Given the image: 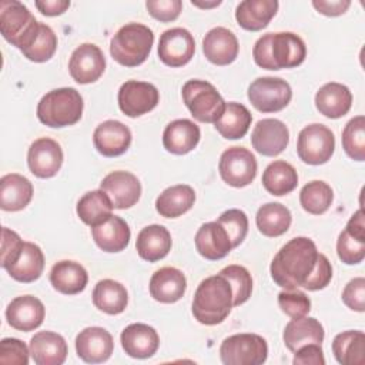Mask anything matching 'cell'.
<instances>
[{"label": "cell", "instance_id": "cell-2", "mask_svg": "<svg viewBox=\"0 0 365 365\" xmlns=\"http://www.w3.org/2000/svg\"><path fill=\"white\" fill-rule=\"evenodd\" d=\"M252 57L255 64L265 70L294 68L304 63L307 47L295 33H267L255 41Z\"/></svg>", "mask_w": 365, "mask_h": 365}, {"label": "cell", "instance_id": "cell-24", "mask_svg": "<svg viewBox=\"0 0 365 365\" xmlns=\"http://www.w3.org/2000/svg\"><path fill=\"white\" fill-rule=\"evenodd\" d=\"M187 289V279L182 271L174 267L157 269L150 279L151 297L163 304H173L182 298Z\"/></svg>", "mask_w": 365, "mask_h": 365}, {"label": "cell", "instance_id": "cell-37", "mask_svg": "<svg viewBox=\"0 0 365 365\" xmlns=\"http://www.w3.org/2000/svg\"><path fill=\"white\" fill-rule=\"evenodd\" d=\"M93 304L108 315L121 314L128 304L127 289L114 279H101L93 289Z\"/></svg>", "mask_w": 365, "mask_h": 365}, {"label": "cell", "instance_id": "cell-18", "mask_svg": "<svg viewBox=\"0 0 365 365\" xmlns=\"http://www.w3.org/2000/svg\"><path fill=\"white\" fill-rule=\"evenodd\" d=\"M114 349L111 334L101 327H88L76 336V351L78 358L88 364L106 362Z\"/></svg>", "mask_w": 365, "mask_h": 365}, {"label": "cell", "instance_id": "cell-50", "mask_svg": "<svg viewBox=\"0 0 365 365\" xmlns=\"http://www.w3.org/2000/svg\"><path fill=\"white\" fill-rule=\"evenodd\" d=\"M331 279H332V265L324 254L318 252L315 267L309 274V277L307 278V281L302 284V287L308 291H318V289H324L331 282Z\"/></svg>", "mask_w": 365, "mask_h": 365}, {"label": "cell", "instance_id": "cell-27", "mask_svg": "<svg viewBox=\"0 0 365 365\" xmlns=\"http://www.w3.org/2000/svg\"><path fill=\"white\" fill-rule=\"evenodd\" d=\"M91 235L100 250L106 252H120L128 245L131 231L121 217L111 214L101 224L91 227Z\"/></svg>", "mask_w": 365, "mask_h": 365}, {"label": "cell", "instance_id": "cell-33", "mask_svg": "<svg viewBox=\"0 0 365 365\" xmlns=\"http://www.w3.org/2000/svg\"><path fill=\"white\" fill-rule=\"evenodd\" d=\"M50 282L56 291L64 295H76L86 288L88 275L78 262L60 261L50 271Z\"/></svg>", "mask_w": 365, "mask_h": 365}, {"label": "cell", "instance_id": "cell-56", "mask_svg": "<svg viewBox=\"0 0 365 365\" xmlns=\"http://www.w3.org/2000/svg\"><path fill=\"white\" fill-rule=\"evenodd\" d=\"M36 7L46 16H58L63 14L68 7L70 1L68 0H43V1H36Z\"/></svg>", "mask_w": 365, "mask_h": 365}, {"label": "cell", "instance_id": "cell-36", "mask_svg": "<svg viewBox=\"0 0 365 365\" xmlns=\"http://www.w3.org/2000/svg\"><path fill=\"white\" fill-rule=\"evenodd\" d=\"M252 121V115L248 108L241 103H227L225 110L220 120L214 123L215 130L227 140L242 138Z\"/></svg>", "mask_w": 365, "mask_h": 365}, {"label": "cell", "instance_id": "cell-38", "mask_svg": "<svg viewBox=\"0 0 365 365\" xmlns=\"http://www.w3.org/2000/svg\"><path fill=\"white\" fill-rule=\"evenodd\" d=\"M264 188L277 197L289 194L298 185L297 170L284 160L272 161L262 174Z\"/></svg>", "mask_w": 365, "mask_h": 365}, {"label": "cell", "instance_id": "cell-11", "mask_svg": "<svg viewBox=\"0 0 365 365\" xmlns=\"http://www.w3.org/2000/svg\"><path fill=\"white\" fill-rule=\"evenodd\" d=\"M257 158L244 147L227 148L218 163L221 178L231 187L241 188L251 184L257 175Z\"/></svg>", "mask_w": 365, "mask_h": 365}, {"label": "cell", "instance_id": "cell-51", "mask_svg": "<svg viewBox=\"0 0 365 365\" xmlns=\"http://www.w3.org/2000/svg\"><path fill=\"white\" fill-rule=\"evenodd\" d=\"M344 304L356 312L365 311V278L358 277L351 279L342 291Z\"/></svg>", "mask_w": 365, "mask_h": 365}, {"label": "cell", "instance_id": "cell-35", "mask_svg": "<svg viewBox=\"0 0 365 365\" xmlns=\"http://www.w3.org/2000/svg\"><path fill=\"white\" fill-rule=\"evenodd\" d=\"M195 202V192L187 184H177L165 188L155 200V210L161 217L177 218L187 211Z\"/></svg>", "mask_w": 365, "mask_h": 365}, {"label": "cell", "instance_id": "cell-20", "mask_svg": "<svg viewBox=\"0 0 365 365\" xmlns=\"http://www.w3.org/2000/svg\"><path fill=\"white\" fill-rule=\"evenodd\" d=\"M93 144L101 155L118 157L128 150L131 144V131L121 121L106 120L96 127Z\"/></svg>", "mask_w": 365, "mask_h": 365}, {"label": "cell", "instance_id": "cell-30", "mask_svg": "<svg viewBox=\"0 0 365 365\" xmlns=\"http://www.w3.org/2000/svg\"><path fill=\"white\" fill-rule=\"evenodd\" d=\"M171 244L173 241L168 230L160 224H151L138 232L135 248L143 259L155 262L170 252Z\"/></svg>", "mask_w": 365, "mask_h": 365}, {"label": "cell", "instance_id": "cell-13", "mask_svg": "<svg viewBox=\"0 0 365 365\" xmlns=\"http://www.w3.org/2000/svg\"><path fill=\"white\" fill-rule=\"evenodd\" d=\"M195 51V41L192 34L182 27L165 30L160 36L158 57L170 67H181L190 63Z\"/></svg>", "mask_w": 365, "mask_h": 365}, {"label": "cell", "instance_id": "cell-44", "mask_svg": "<svg viewBox=\"0 0 365 365\" xmlns=\"http://www.w3.org/2000/svg\"><path fill=\"white\" fill-rule=\"evenodd\" d=\"M232 288V307H238L248 301L252 292V278L248 269L242 265H228L220 271Z\"/></svg>", "mask_w": 365, "mask_h": 365}, {"label": "cell", "instance_id": "cell-15", "mask_svg": "<svg viewBox=\"0 0 365 365\" xmlns=\"http://www.w3.org/2000/svg\"><path fill=\"white\" fill-rule=\"evenodd\" d=\"M63 150L60 144L48 137L36 140L27 151V165L38 178L54 177L63 164Z\"/></svg>", "mask_w": 365, "mask_h": 365}, {"label": "cell", "instance_id": "cell-26", "mask_svg": "<svg viewBox=\"0 0 365 365\" xmlns=\"http://www.w3.org/2000/svg\"><path fill=\"white\" fill-rule=\"evenodd\" d=\"M201 131L200 127L187 118H180L171 121L163 133L164 148L177 155H184L192 151L200 143Z\"/></svg>", "mask_w": 365, "mask_h": 365}, {"label": "cell", "instance_id": "cell-34", "mask_svg": "<svg viewBox=\"0 0 365 365\" xmlns=\"http://www.w3.org/2000/svg\"><path fill=\"white\" fill-rule=\"evenodd\" d=\"M282 339L285 346L295 352L305 344H321L324 341V328L315 318H295L285 325Z\"/></svg>", "mask_w": 365, "mask_h": 365}, {"label": "cell", "instance_id": "cell-6", "mask_svg": "<svg viewBox=\"0 0 365 365\" xmlns=\"http://www.w3.org/2000/svg\"><path fill=\"white\" fill-rule=\"evenodd\" d=\"M40 21L17 0L0 1V31L20 51L29 48L40 31Z\"/></svg>", "mask_w": 365, "mask_h": 365}, {"label": "cell", "instance_id": "cell-58", "mask_svg": "<svg viewBox=\"0 0 365 365\" xmlns=\"http://www.w3.org/2000/svg\"><path fill=\"white\" fill-rule=\"evenodd\" d=\"M194 6H197V7H201V9H211V7H217V6H220L221 4V1L220 0H214V1H210V3H202V1H197V0H192L191 1Z\"/></svg>", "mask_w": 365, "mask_h": 365}, {"label": "cell", "instance_id": "cell-49", "mask_svg": "<svg viewBox=\"0 0 365 365\" xmlns=\"http://www.w3.org/2000/svg\"><path fill=\"white\" fill-rule=\"evenodd\" d=\"M30 348L17 338H3L0 342V364L27 365Z\"/></svg>", "mask_w": 365, "mask_h": 365}, {"label": "cell", "instance_id": "cell-31", "mask_svg": "<svg viewBox=\"0 0 365 365\" xmlns=\"http://www.w3.org/2000/svg\"><path fill=\"white\" fill-rule=\"evenodd\" d=\"M33 197V184L21 174L11 173L0 178V207L4 211H20Z\"/></svg>", "mask_w": 365, "mask_h": 365}, {"label": "cell", "instance_id": "cell-55", "mask_svg": "<svg viewBox=\"0 0 365 365\" xmlns=\"http://www.w3.org/2000/svg\"><path fill=\"white\" fill-rule=\"evenodd\" d=\"M312 6L315 7V10L324 16H329V17H335V16H341L344 14L348 7L351 6L349 0H314Z\"/></svg>", "mask_w": 365, "mask_h": 365}, {"label": "cell", "instance_id": "cell-43", "mask_svg": "<svg viewBox=\"0 0 365 365\" xmlns=\"http://www.w3.org/2000/svg\"><path fill=\"white\" fill-rule=\"evenodd\" d=\"M342 148L355 161L365 160V117L351 118L342 131Z\"/></svg>", "mask_w": 365, "mask_h": 365}, {"label": "cell", "instance_id": "cell-28", "mask_svg": "<svg viewBox=\"0 0 365 365\" xmlns=\"http://www.w3.org/2000/svg\"><path fill=\"white\" fill-rule=\"evenodd\" d=\"M317 110L328 118L344 117L352 106V93L341 83H327L315 94Z\"/></svg>", "mask_w": 365, "mask_h": 365}, {"label": "cell", "instance_id": "cell-52", "mask_svg": "<svg viewBox=\"0 0 365 365\" xmlns=\"http://www.w3.org/2000/svg\"><path fill=\"white\" fill-rule=\"evenodd\" d=\"M145 7L155 20L173 21L180 16L182 10V1L181 0H148L145 3Z\"/></svg>", "mask_w": 365, "mask_h": 365}, {"label": "cell", "instance_id": "cell-39", "mask_svg": "<svg viewBox=\"0 0 365 365\" xmlns=\"http://www.w3.org/2000/svg\"><path fill=\"white\" fill-rule=\"evenodd\" d=\"M113 202L103 190H93L86 192L77 202V215L90 225H98L106 221L113 212Z\"/></svg>", "mask_w": 365, "mask_h": 365}, {"label": "cell", "instance_id": "cell-22", "mask_svg": "<svg viewBox=\"0 0 365 365\" xmlns=\"http://www.w3.org/2000/svg\"><path fill=\"white\" fill-rule=\"evenodd\" d=\"M238 50L235 34L225 27L211 29L202 40V51L207 60L217 66L231 64L237 58Z\"/></svg>", "mask_w": 365, "mask_h": 365}, {"label": "cell", "instance_id": "cell-45", "mask_svg": "<svg viewBox=\"0 0 365 365\" xmlns=\"http://www.w3.org/2000/svg\"><path fill=\"white\" fill-rule=\"evenodd\" d=\"M57 50V36L53 29L44 23L40 24V31L33 41V44L26 48L23 56L34 63H44L48 61Z\"/></svg>", "mask_w": 365, "mask_h": 365}, {"label": "cell", "instance_id": "cell-4", "mask_svg": "<svg viewBox=\"0 0 365 365\" xmlns=\"http://www.w3.org/2000/svg\"><path fill=\"white\" fill-rule=\"evenodd\" d=\"M83 97L73 87L48 91L37 104V118L47 127L61 128L80 121L83 115Z\"/></svg>", "mask_w": 365, "mask_h": 365}, {"label": "cell", "instance_id": "cell-25", "mask_svg": "<svg viewBox=\"0 0 365 365\" xmlns=\"http://www.w3.org/2000/svg\"><path fill=\"white\" fill-rule=\"evenodd\" d=\"M30 356L37 365H61L67 358L66 339L51 331H40L30 339Z\"/></svg>", "mask_w": 365, "mask_h": 365}, {"label": "cell", "instance_id": "cell-42", "mask_svg": "<svg viewBox=\"0 0 365 365\" xmlns=\"http://www.w3.org/2000/svg\"><path fill=\"white\" fill-rule=\"evenodd\" d=\"M334 191L332 188L321 180H314L305 184L299 192L301 207L314 215L324 214L332 204Z\"/></svg>", "mask_w": 365, "mask_h": 365}, {"label": "cell", "instance_id": "cell-19", "mask_svg": "<svg viewBox=\"0 0 365 365\" xmlns=\"http://www.w3.org/2000/svg\"><path fill=\"white\" fill-rule=\"evenodd\" d=\"M46 317L43 302L33 295L16 297L6 309V318L11 328L23 332L38 328Z\"/></svg>", "mask_w": 365, "mask_h": 365}, {"label": "cell", "instance_id": "cell-8", "mask_svg": "<svg viewBox=\"0 0 365 365\" xmlns=\"http://www.w3.org/2000/svg\"><path fill=\"white\" fill-rule=\"evenodd\" d=\"M267 356V341L257 334L231 335L220 346V358L225 365H261Z\"/></svg>", "mask_w": 365, "mask_h": 365}, {"label": "cell", "instance_id": "cell-29", "mask_svg": "<svg viewBox=\"0 0 365 365\" xmlns=\"http://www.w3.org/2000/svg\"><path fill=\"white\" fill-rule=\"evenodd\" d=\"M9 275L19 282H33L40 278L44 269V254L41 248L34 244L24 241L21 245V251L16 261L4 268Z\"/></svg>", "mask_w": 365, "mask_h": 365}, {"label": "cell", "instance_id": "cell-32", "mask_svg": "<svg viewBox=\"0 0 365 365\" xmlns=\"http://www.w3.org/2000/svg\"><path fill=\"white\" fill-rule=\"evenodd\" d=\"M277 0H244L235 9L237 23L250 31H259L268 26L278 10Z\"/></svg>", "mask_w": 365, "mask_h": 365}, {"label": "cell", "instance_id": "cell-5", "mask_svg": "<svg viewBox=\"0 0 365 365\" xmlns=\"http://www.w3.org/2000/svg\"><path fill=\"white\" fill-rule=\"evenodd\" d=\"M153 43L154 34L148 26L127 23L113 36L110 54L121 66L137 67L147 60Z\"/></svg>", "mask_w": 365, "mask_h": 365}, {"label": "cell", "instance_id": "cell-23", "mask_svg": "<svg viewBox=\"0 0 365 365\" xmlns=\"http://www.w3.org/2000/svg\"><path fill=\"white\" fill-rule=\"evenodd\" d=\"M194 241L198 254L210 261L227 257L232 248L225 228L218 221L202 224L198 228Z\"/></svg>", "mask_w": 365, "mask_h": 365}, {"label": "cell", "instance_id": "cell-47", "mask_svg": "<svg viewBox=\"0 0 365 365\" xmlns=\"http://www.w3.org/2000/svg\"><path fill=\"white\" fill-rule=\"evenodd\" d=\"M278 305L289 318L305 317L311 309V301L305 292L297 289H285L278 294Z\"/></svg>", "mask_w": 365, "mask_h": 365}, {"label": "cell", "instance_id": "cell-16", "mask_svg": "<svg viewBox=\"0 0 365 365\" xmlns=\"http://www.w3.org/2000/svg\"><path fill=\"white\" fill-rule=\"evenodd\" d=\"M289 143L288 127L277 118L259 120L251 133V144L254 150L265 157L281 154Z\"/></svg>", "mask_w": 365, "mask_h": 365}, {"label": "cell", "instance_id": "cell-46", "mask_svg": "<svg viewBox=\"0 0 365 365\" xmlns=\"http://www.w3.org/2000/svg\"><path fill=\"white\" fill-rule=\"evenodd\" d=\"M227 231L232 248L238 247L247 237L248 232V218L247 214L241 210L231 208L224 211L217 220Z\"/></svg>", "mask_w": 365, "mask_h": 365}, {"label": "cell", "instance_id": "cell-1", "mask_svg": "<svg viewBox=\"0 0 365 365\" xmlns=\"http://www.w3.org/2000/svg\"><path fill=\"white\" fill-rule=\"evenodd\" d=\"M317 245L308 237L289 240L275 254L269 271L274 282L285 289L302 287L312 272L317 261Z\"/></svg>", "mask_w": 365, "mask_h": 365}, {"label": "cell", "instance_id": "cell-14", "mask_svg": "<svg viewBox=\"0 0 365 365\" xmlns=\"http://www.w3.org/2000/svg\"><path fill=\"white\" fill-rule=\"evenodd\" d=\"M106 70L103 51L93 43L80 44L70 57L68 71L74 81L90 84L97 81Z\"/></svg>", "mask_w": 365, "mask_h": 365}, {"label": "cell", "instance_id": "cell-40", "mask_svg": "<svg viewBox=\"0 0 365 365\" xmlns=\"http://www.w3.org/2000/svg\"><path fill=\"white\" fill-rule=\"evenodd\" d=\"M332 352L342 365H364L365 334L362 331H345L332 341Z\"/></svg>", "mask_w": 365, "mask_h": 365}, {"label": "cell", "instance_id": "cell-48", "mask_svg": "<svg viewBox=\"0 0 365 365\" xmlns=\"http://www.w3.org/2000/svg\"><path fill=\"white\" fill-rule=\"evenodd\" d=\"M336 252L339 259L346 265L359 264L365 257V241L355 238L344 230L336 242Z\"/></svg>", "mask_w": 365, "mask_h": 365}, {"label": "cell", "instance_id": "cell-3", "mask_svg": "<svg viewBox=\"0 0 365 365\" xmlns=\"http://www.w3.org/2000/svg\"><path fill=\"white\" fill-rule=\"evenodd\" d=\"M232 308V288L230 281L218 275H211L200 282L192 299V315L204 325L221 324Z\"/></svg>", "mask_w": 365, "mask_h": 365}, {"label": "cell", "instance_id": "cell-57", "mask_svg": "<svg viewBox=\"0 0 365 365\" xmlns=\"http://www.w3.org/2000/svg\"><path fill=\"white\" fill-rule=\"evenodd\" d=\"M345 230L355 238L365 241V221H364L362 208H359L356 212H354V215L349 218Z\"/></svg>", "mask_w": 365, "mask_h": 365}, {"label": "cell", "instance_id": "cell-53", "mask_svg": "<svg viewBox=\"0 0 365 365\" xmlns=\"http://www.w3.org/2000/svg\"><path fill=\"white\" fill-rule=\"evenodd\" d=\"M23 242L24 241L20 238V235L16 231L7 227H3L1 230V267L3 268H7L10 264L16 261V258L21 251Z\"/></svg>", "mask_w": 365, "mask_h": 365}, {"label": "cell", "instance_id": "cell-10", "mask_svg": "<svg viewBox=\"0 0 365 365\" xmlns=\"http://www.w3.org/2000/svg\"><path fill=\"white\" fill-rule=\"evenodd\" d=\"M250 103L261 113H277L292 98L291 86L279 77H258L247 91Z\"/></svg>", "mask_w": 365, "mask_h": 365}, {"label": "cell", "instance_id": "cell-54", "mask_svg": "<svg viewBox=\"0 0 365 365\" xmlns=\"http://www.w3.org/2000/svg\"><path fill=\"white\" fill-rule=\"evenodd\" d=\"M292 362L295 365H324L325 358L321 344H305L295 351Z\"/></svg>", "mask_w": 365, "mask_h": 365}, {"label": "cell", "instance_id": "cell-21", "mask_svg": "<svg viewBox=\"0 0 365 365\" xmlns=\"http://www.w3.org/2000/svg\"><path fill=\"white\" fill-rule=\"evenodd\" d=\"M121 346L131 358L145 359L153 356L160 346V336L157 331L141 322L130 324L120 335Z\"/></svg>", "mask_w": 365, "mask_h": 365}, {"label": "cell", "instance_id": "cell-7", "mask_svg": "<svg viewBox=\"0 0 365 365\" xmlns=\"http://www.w3.org/2000/svg\"><path fill=\"white\" fill-rule=\"evenodd\" d=\"M182 100L191 115L200 123L220 120L227 104L217 88L204 80H188L182 86Z\"/></svg>", "mask_w": 365, "mask_h": 365}, {"label": "cell", "instance_id": "cell-12", "mask_svg": "<svg viewBox=\"0 0 365 365\" xmlns=\"http://www.w3.org/2000/svg\"><path fill=\"white\" fill-rule=\"evenodd\" d=\"M118 107L127 117H140L150 113L160 100L157 87L147 81L128 80L118 90Z\"/></svg>", "mask_w": 365, "mask_h": 365}, {"label": "cell", "instance_id": "cell-9", "mask_svg": "<svg viewBox=\"0 0 365 365\" xmlns=\"http://www.w3.org/2000/svg\"><path fill=\"white\" fill-rule=\"evenodd\" d=\"M335 151L334 133L324 124H309L298 134L297 153L299 160L311 165L325 164Z\"/></svg>", "mask_w": 365, "mask_h": 365}, {"label": "cell", "instance_id": "cell-41", "mask_svg": "<svg viewBox=\"0 0 365 365\" xmlns=\"http://www.w3.org/2000/svg\"><path fill=\"white\" fill-rule=\"evenodd\" d=\"M292 217L289 210L279 202H268L257 211L255 222L259 232L265 237H279L291 225Z\"/></svg>", "mask_w": 365, "mask_h": 365}, {"label": "cell", "instance_id": "cell-17", "mask_svg": "<svg viewBox=\"0 0 365 365\" xmlns=\"http://www.w3.org/2000/svg\"><path fill=\"white\" fill-rule=\"evenodd\" d=\"M100 190L110 197L113 207L117 210H125L135 205L141 197V184L138 178L133 173L123 170L107 174L100 182Z\"/></svg>", "mask_w": 365, "mask_h": 365}]
</instances>
